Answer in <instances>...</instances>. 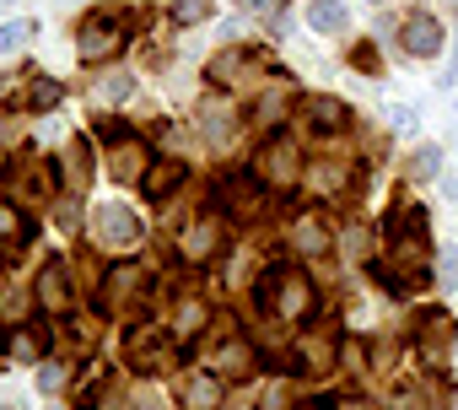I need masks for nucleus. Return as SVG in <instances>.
<instances>
[{"label": "nucleus", "instance_id": "nucleus-1", "mask_svg": "<svg viewBox=\"0 0 458 410\" xmlns=\"http://www.w3.org/2000/svg\"><path fill=\"white\" fill-rule=\"evenodd\" d=\"M254 303H259L270 319L297 324V319H308V313H313V281H308V270H297V265H276V270H265V276H259Z\"/></svg>", "mask_w": 458, "mask_h": 410}, {"label": "nucleus", "instance_id": "nucleus-2", "mask_svg": "<svg viewBox=\"0 0 458 410\" xmlns=\"http://www.w3.org/2000/svg\"><path fill=\"white\" fill-rule=\"evenodd\" d=\"M124 49V17L119 12H92L81 28H76V55L87 65H103Z\"/></svg>", "mask_w": 458, "mask_h": 410}, {"label": "nucleus", "instance_id": "nucleus-3", "mask_svg": "<svg viewBox=\"0 0 458 410\" xmlns=\"http://www.w3.org/2000/svg\"><path fill=\"white\" fill-rule=\"evenodd\" d=\"M254 178H259L265 189H292V184L302 178V151H297V141H292V135H270V141L259 146V157H254Z\"/></svg>", "mask_w": 458, "mask_h": 410}, {"label": "nucleus", "instance_id": "nucleus-4", "mask_svg": "<svg viewBox=\"0 0 458 410\" xmlns=\"http://www.w3.org/2000/svg\"><path fill=\"white\" fill-rule=\"evenodd\" d=\"M146 286H151V270L135 265V260H119V265L103 276V297H98V308H103V313H124V308H135V303L146 297Z\"/></svg>", "mask_w": 458, "mask_h": 410}, {"label": "nucleus", "instance_id": "nucleus-5", "mask_svg": "<svg viewBox=\"0 0 458 410\" xmlns=\"http://www.w3.org/2000/svg\"><path fill=\"white\" fill-rule=\"evenodd\" d=\"M92 233H98V243L108 254H130L140 243V222H135L130 205H119V200H108V205H98V211H92Z\"/></svg>", "mask_w": 458, "mask_h": 410}, {"label": "nucleus", "instance_id": "nucleus-6", "mask_svg": "<svg viewBox=\"0 0 458 410\" xmlns=\"http://www.w3.org/2000/svg\"><path fill=\"white\" fill-rule=\"evenodd\" d=\"M453 313L447 308H415V346L426 351V362H442L453 346Z\"/></svg>", "mask_w": 458, "mask_h": 410}, {"label": "nucleus", "instance_id": "nucleus-7", "mask_svg": "<svg viewBox=\"0 0 458 410\" xmlns=\"http://www.w3.org/2000/svg\"><path fill=\"white\" fill-rule=\"evenodd\" d=\"M183 184H189V162H178V157H162V162H151V167L140 173V194H146L151 205L173 200Z\"/></svg>", "mask_w": 458, "mask_h": 410}, {"label": "nucleus", "instance_id": "nucleus-8", "mask_svg": "<svg viewBox=\"0 0 458 410\" xmlns=\"http://www.w3.org/2000/svg\"><path fill=\"white\" fill-rule=\"evenodd\" d=\"M297 114H302V119H308V130H318V135H340V130L351 124V108H345L340 98H329V92L302 98V103H297Z\"/></svg>", "mask_w": 458, "mask_h": 410}, {"label": "nucleus", "instance_id": "nucleus-9", "mask_svg": "<svg viewBox=\"0 0 458 410\" xmlns=\"http://www.w3.org/2000/svg\"><path fill=\"white\" fill-rule=\"evenodd\" d=\"M162 346H167V329H151V324H140V329H130V335H124V362H130L135 372H157V362H162Z\"/></svg>", "mask_w": 458, "mask_h": 410}, {"label": "nucleus", "instance_id": "nucleus-10", "mask_svg": "<svg viewBox=\"0 0 458 410\" xmlns=\"http://www.w3.org/2000/svg\"><path fill=\"white\" fill-rule=\"evenodd\" d=\"M399 44H404L415 60H431V55L442 49V28H437V17L410 12V17H404V28H399Z\"/></svg>", "mask_w": 458, "mask_h": 410}, {"label": "nucleus", "instance_id": "nucleus-11", "mask_svg": "<svg viewBox=\"0 0 458 410\" xmlns=\"http://www.w3.org/2000/svg\"><path fill=\"white\" fill-rule=\"evenodd\" d=\"M33 303H38L44 313H65V308H71V281H65V265H60V260H49V265L38 270Z\"/></svg>", "mask_w": 458, "mask_h": 410}, {"label": "nucleus", "instance_id": "nucleus-12", "mask_svg": "<svg viewBox=\"0 0 458 410\" xmlns=\"http://www.w3.org/2000/svg\"><path fill=\"white\" fill-rule=\"evenodd\" d=\"M114 184H140V173L151 167V151H146V141L140 135H124V141H114Z\"/></svg>", "mask_w": 458, "mask_h": 410}, {"label": "nucleus", "instance_id": "nucleus-13", "mask_svg": "<svg viewBox=\"0 0 458 410\" xmlns=\"http://www.w3.org/2000/svg\"><path fill=\"white\" fill-rule=\"evenodd\" d=\"M265 184L259 178H226V189H221V205L233 217H243V222H254L259 211H265V194H259Z\"/></svg>", "mask_w": 458, "mask_h": 410}, {"label": "nucleus", "instance_id": "nucleus-14", "mask_svg": "<svg viewBox=\"0 0 458 410\" xmlns=\"http://www.w3.org/2000/svg\"><path fill=\"white\" fill-rule=\"evenodd\" d=\"M221 399H226V389H221L216 372H189L183 378V410H221Z\"/></svg>", "mask_w": 458, "mask_h": 410}, {"label": "nucleus", "instance_id": "nucleus-15", "mask_svg": "<svg viewBox=\"0 0 458 410\" xmlns=\"http://www.w3.org/2000/svg\"><path fill=\"white\" fill-rule=\"evenodd\" d=\"M233 119H238V108L233 103H226V98H210V103H199V135L205 141H226V135H233Z\"/></svg>", "mask_w": 458, "mask_h": 410}, {"label": "nucleus", "instance_id": "nucleus-16", "mask_svg": "<svg viewBox=\"0 0 458 410\" xmlns=\"http://www.w3.org/2000/svg\"><path fill=\"white\" fill-rule=\"evenodd\" d=\"M297 367H302V372H313V378H318V372H329V367H335V340H329V335H318V329H313V335H302V340H297Z\"/></svg>", "mask_w": 458, "mask_h": 410}, {"label": "nucleus", "instance_id": "nucleus-17", "mask_svg": "<svg viewBox=\"0 0 458 410\" xmlns=\"http://www.w3.org/2000/svg\"><path fill=\"white\" fill-rule=\"evenodd\" d=\"M308 184H313V194L335 200V194L351 189V162H313V167H308Z\"/></svg>", "mask_w": 458, "mask_h": 410}, {"label": "nucleus", "instance_id": "nucleus-18", "mask_svg": "<svg viewBox=\"0 0 458 410\" xmlns=\"http://www.w3.org/2000/svg\"><path fill=\"white\" fill-rule=\"evenodd\" d=\"M292 243H297V254H324V249H329V222L313 217V211L297 217V222H292Z\"/></svg>", "mask_w": 458, "mask_h": 410}, {"label": "nucleus", "instance_id": "nucleus-19", "mask_svg": "<svg viewBox=\"0 0 458 410\" xmlns=\"http://www.w3.org/2000/svg\"><path fill=\"white\" fill-rule=\"evenodd\" d=\"M6 351H12L17 362H38V356L49 351V329H44V324H17L12 340H6Z\"/></svg>", "mask_w": 458, "mask_h": 410}, {"label": "nucleus", "instance_id": "nucleus-20", "mask_svg": "<svg viewBox=\"0 0 458 410\" xmlns=\"http://www.w3.org/2000/svg\"><path fill=\"white\" fill-rule=\"evenodd\" d=\"M60 173H65V184H71V189H87V184H92V146H87L81 135L65 146V162H60Z\"/></svg>", "mask_w": 458, "mask_h": 410}, {"label": "nucleus", "instance_id": "nucleus-21", "mask_svg": "<svg viewBox=\"0 0 458 410\" xmlns=\"http://www.w3.org/2000/svg\"><path fill=\"white\" fill-rule=\"evenodd\" d=\"M183 254H189V260H210V254H221V217L194 222V233L183 238Z\"/></svg>", "mask_w": 458, "mask_h": 410}, {"label": "nucleus", "instance_id": "nucleus-22", "mask_svg": "<svg viewBox=\"0 0 458 410\" xmlns=\"http://www.w3.org/2000/svg\"><path fill=\"white\" fill-rule=\"evenodd\" d=\"M308 28L313 33H345L351 28L345 0H313V6H308Z\"/></svg>", "mask_w": 458, "mask_h": 410}, {"label": "nucleus", "instance_id": "nucleus-23", "mask_svg": "<svg viewBox=\"0 0 458 410\" xmlns=\"http://www.w3.org/2000/svg\"><path fill=\"white\" fill-rule=\"evenodd\" d=\"M28 238V211L17 200H0V254H12Z\"/></svg>", "mask_w": 458, "mask_h": 410}, {"label": "nucleus", "instance_id": "nucleus-24", "mask_svg": "<svg viewBox=\"0 0 458 410\" xmlns=\"http://www.w3.org/2000/svg\"><path fill=\"white\" fill-rule=\"evenodd\" d=\"M259 65H254V55H238V49H226L221 60H210V81L216 87H233V81H243V76H254Z\"/></svg>", "mask_w": 458, "mask_h": 410}, {"label": "nucleus", "instance_id": "nucleus-25", "mask_svg": "<svg viewBox=\"0 0 458 410\" xmlns=\"http://www.w3.org/2000/svg\"><path fill=\"white\" fill-rule=\"evenodd\" d=\"M60 98H65V87L55 81V76H28V108L33 114H49V108H60Z\"/></svg>", "mask_w": 458, "mask_h": 410}, {"label": "nucleus", "instance_id": "nucleus-26", "mask_svg": "<svg viewBox=\"0 0 458 410\" xmlns=\"http://www.w3.org/2000/svg\"><path fill=\"white\" fill-rule=\"evenodd\" d=\"M194 329H205V303L183 297V303H178V319H173V329H167V335H178V340H194Z\"/></svg>", "mask_w": 458, "mask_h": 410}, {"label": "nucleus", "instance_id": "nucleus-27", "mask_svg": "<svg viewBox=\"0 0 458 410\" xmlns=\"http://www.w3.org/2000/svg\"><path fill=\"white\" fill-rule=\"evenodd\" d=\"M249 367H254V351H249L243 340H226V346H221V372H216V378H226V372H249Z\"/></svg>", "mask_w": 458, "mask_h": 410}, {"label": "nucleus", "instance_id": "nucleus-28", "mask_svg": "<svg viewBox=\"0 0 458 410\" xmlns=\"http://www.w3.org/2000/svg\"><path fill=\"white\" fill-rule=\"evenodd\" d=\"M130 87H135V81H130V76H119V71H114V76H103V81H98V87H92V98H98V103H103V108H108V103H124V98H130Z\"/></svg>", "mask_w": 458, "mask_h": 410}, {"label": "nucleus", "instance_id": "nucleus-29", "mask_svg": "<svg viewBox=\"0 0 458 410\" xmlns=\"http://www.w3.org/2000/svg\"><path fill=\"white\" fill-rule=\"evenodd\" d=\"M437 167H442V151H437V146H420V151H415V162H410V173H415V178H437Z\"/></svg>", "mask_w": 458, "mask_h": 410}, {"label": "nucleus", "instance_id": "nucleus-30", "mask_svg": "<svg viewBox=\"0 0 458 410\" xmlns=\"http://www.w3.org/2000/svg\"><path fill=\"white\" fill-rule=\"evenodd\" d=\"M210 17V0H178L173 6V22H205Z\"/></svg>", "mask_w": 458, "mask_h": 410}, {"label": "nucleus", "instance_id": "nucleus-31", "mask_svg": "<svg viewBox=\"0 0 458 410\" xmlns=\"http://www.w3.org/2000/svg\"><path fill=\"white\" fill-rule=\"evenodd\" d=\"M28 33H33V22H6V28H0V49H6V55H12V49H22V44H28Z\"/></svg>", "mask_w": 458, "mask_h": 410}, {"label": "nucleus", "instance_id": "nucleus-32", "mask_svg": "<svg viewBox=\"0 0 458 410\" xmlns=\"http://www.w3.org/2000/svg\"><path fill=\"white\" fill-rule=\"evenodd\" d=\"M265 410H292V389H286V378H276V383L265 389Z\"/></svg>", "mask_w": 458, "mask_h": 410}, {"label": "nucleus", "instance_id": "nucleus-33", "mask_svg": "<svg viewBox=\"0 0 458 410\" xmlns=\"http://www.w3.org/2000/svg\"><path fill=\"white\" fill-rule=\"evenodd\" d=\"M238 6H243L249 17H276V12L286 6V0H238Z\"/></svg>", "mask_w": 458, "mask_h": 410}, {"label": "nucleus", "instance_id": "nucleus-34", "mask_svg": "<svg viewBox=\"0 0 458 410\" xmlns=\"http://www.w3.org/2000/svg\"><path fill=\"white\" fill-rule=\"evenodd\" d=\"M55 217H60V227H65V233H76V227H81V211H76L71 200H60V211H55Z\"/></svg>", "mask_w": 458, "mask_h": 410}, {"label": "nucleus", "instance_id": "nucleus-35", "mask_svg": "<svg viewBox=\"0 0 458 410\" xmlns=\"http://www.w3.org/2000/svg\"><path fill=\"white\" fill-rule=\"evenodd\" d=\"M388 119H394V130H410V124H415V108H404V103H399Z\"/></svg>", "mask_w": 458, "mask_h": 410}, {"label": "nucleus", "instance_id": "nucleus-36", "mask_svg": "<svg viewBox=\"0 0 458 410\" xmlns=\"http://www.w3.org/2000/svg\"><path fill=\"white\" fill-rule=\"evenodd\" d=\"M361 243H367V233H361V227H351V233H345V254H367Z\"/></svg>", "mask_w": 458, "mask_h": 410}, {"label": "nucleus", "instance_id": "nucleus-37", "mask_svg": "<svg viewBox=\"0 0 458 410\" xmlns=\"http://www.w3.org/2000/svg\"><path fill=\"white\" fill-rule=\"evenodd\" d=\"M135 410H162V394H151V389H140V394H135Z\"/></svg>", "mask_w": 458, "mask_h": 410}, {"label": "nucleus", "instance_id": "nucleus-38", "mask_svg": "<svg viewBox=\"0 0 458 410\" xmlns=\"http://www.w3.org/2000/svg\"><path fill=\"white\" fill-rule=\"evenodd\" d=\"M356 65L361 71H377V49H356Z\"/></svg>", "mask_w": 458, "mask_h": 410}, {"label": "nucleus", "instance_id": "nucleus-39", "mask_svg": "<svg viewBox=\"0 0 458 410\" xmlns=\"http://www.w3.org/2000/svg\"><path fill=\"white\" fill-rule=\"evenodd\" d=\"M399 410H426V399H420V394H410V389H404V394H399Z\"/></svg>", "mask_w": 458, "mask_h": 410}, {"label": "nucleus", "instance_id": "nucleus-40", "mask_svg": "<svg viewBox=\"0 0 458 410\" xmlns=\"http://www.w3.org/2000/svg\"><path fill=\"white\" fill-rule=\"evenodd\" d=\"M453 76H458V49H453Z\"/></svg>", "mask_w": 458, "mask_h": 410}, {"label": "nucleus", "instance_id": "nucleus-41", "mask_svg": "<svg viewBox=\"0 0 458 410\" xmlns=\"http://www.w3.org/2000/svg\"><path fill=\"white\" fill-rule=\"evenodd\" d=\"M308 410H329V405H308Z\"/></svg>", "mask_w": 458, "mask_h": 410}, {"label": "nucleus", "instance_id": "nucleus-42", "mask_svg": "<svg viewBox=\"0 0 458 410\" xmlns=\"http://www.w3.org/2000/svg\"><path fill=\"white\" fill-rule=\"evenodd\" d=\"M367 6H383V0H367Z\"/></svg>", "mask_w": 458, "mask_h": 410}, {"label": "nucleus", "instance_id": "nucleus-43", "mask_svg": "<svg viewBox=\"0 0 458 410\" xmlns=\"http://www.w3.org/2000/svg\"><path fill=\"white\" fill-rule=\"evenodd\" d=\"M0 410H12V405H0Z\"/></svg>", "mask_w": 458, "mask_h": 410}, {"label": "nucleus", "instance_id": "nucleus-44", "mask_svg": "<svg viewBox=\"0 0 458 410\" xmlns=\"http://www.w3.org/2000/svg\"><path fill=\"white\" fill-rule=\"evenodd\" d=\"M453 6H458V0H453Z\"/></svg>", "mask_w": 458, "mask_h": 410}]
</instances>
